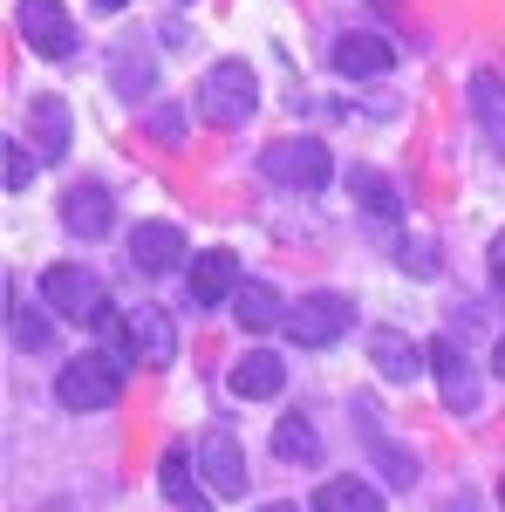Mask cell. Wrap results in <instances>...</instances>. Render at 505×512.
<instances>
[{"instance_id":"cell-29","label":"cell","mask_w":505,"mask_h":512,"mask_svg":"<svg viewBox=\"0 0 505 512\" xmlns=\"http://www.w3.org/2000/svg\"><path fill=\"white\" fill-rule=\"evenodd\" d=\"M485 260H492V287L505 294V233H492V246H485Z\"/></svg>"},{"instance_id":"cell-7","label":"cell","mask_w":505,"mask_h":512,"mask_svg":"<svg viewBox=\"0 0 505 512\" xmlns=\"http://www.w3.org/2000/svg\"><path fill=\"white\" fill-rule=\"evenodd\" d=\"M430 376H437V396H444L451 417H471V410H478V369H471V355L458 349L451 335L430 342Z\"/></svg>"},{"instance_id":"cell-32","label":"cell","mask_w":505,"mask_h":512,"mask_svg":"<svg viewBox=\"0 0 505 512\" xmlns=\"http://www.w3.org/2000/svg\"><path fill=\"white\" fill-rule=\"evenodd\" d=\"M96 7H103V14H117V7H130V0H96Z\"/></svg>"},{"instance_id":"cell-10","label":"cell","mask_w":505,"mask_h":512,"mask_svg":"<svg viewBox=\"0 0 505 512\" xmlns=\"http://www.w3.org/2000/svg\"><path fill=\"white\" fill-rule=\"evenodd\" d=\"M198 472H205V485H212L219 499H246V451H239L233 431H205V444H198Z\"/></svg>"},{"instance_id":"cell-12","label":"cell","mask_w":505,"mask_h":512,"mask_svg":"<svg viewBox=\"0 0 505 512\" xmlns=\"http://www.w3.org/2000/svg\"><path fill=\"white\" fill-rule=\"evenodd\" d=\"M355 417H362V437H369V458H376V472L389 478V485H417V451L410 444H396V437H383V424H376V410L369 403H355Z\"/></svg>"},{"instance_id":"cell-5","label":"cell","mask_w":505,"mask_h":512,"mask_svg":"<svg viewBox=\"0 0 505 512\" xmlns=\"http://www.w3.org/2000/svg\"><path fill=\"white\" fill-rule=\"evenodd\" d=\"M260 164H267V178L273 185H287V192H321L328 185V151L314 144V137H280V144H267L260 151Z\"/></svg>"},{"instance_id":"cell-1","label":"cell","mask_w":505,"mask_h":512,"mask_svg":"<svg viewBox=\"0 0 505 512\" xmlns=\"http://www.w3.org/2000/svg\"><path fill=\"white\" fill-rule=\"evenodd\" d=\"M253 103H260V82H253V69H246L239 55L212 62L205 82H198V117L219 123V130H239V123L253 117Z\"/></svg>"},{"instance_id":"cell-25","label":"cell","mask_w":505,"mask_h":512,"mask_svg":"<svg viewBox=\"0 0 505 512\" xmlns=\"http://www.w3.org/2000/svg\"><path fill=\"white\" fill-rule=\"evenodd\" d=\"M157 478H164V492H171L178 506H198V485H192V458H185V444H171V451H164Z\"/></svg>"},{"instance_id":"cell-9","label":"cell","mask_w":505,"mask_h":512,"mask_svg":"<svg viewBox=\"0 0 505 512\" xmlns=\"http://www.w3.org/2000/svg\"><path fill=\"white\" fill-rule=\"evenodd\" d=\"M41 301H48L55 315H69V321H89L103 308V280L89 274V267H48V274H41Z\"/></svg>"},{"instance_id":"cell-3","label":"cell","mask_w":505,"mask_h":512,"mask_svg":"<svg viewBox=\"0 0 505 512\" xmlns=\"http://www.w3.org/2000/svg\"><path fill=\"white\" fill-rule=\"evenodd\" d=\"M117 396H123L117 355H76V362L55 376V403H62V410H110Z\"/></svg>"},{"instance_id":"cell-19","label":"cell","mask_w":505,"mask_h":512,"mask_svg":"<svg viewBox=\"0 0 505 512\" xmlns=\"http://www.w3.org/2000/svg\"><path fill=\"white\" fill-rule=\"evenodd\" d=\"M471 117L485 123V137H492V151L505 158V82L492 69H478L471 76Z\"/></svg>"},{"instance_id":"cell-33","label":"cell","mask_w":505,"mask_h":512,"mask_svg":"<svg viewBox=\"0 0 505 512\" xmlns=\"http://www.w3.org/2000/svg\"><path fill=\"white\" fill-rule=\"evenodd\" d=\"M260 512H301V506H287V499H280V506H260Z\"/></svg>"},{"instance_id":"cell-11","label":"cell","mask_w":505,"mask_h":512,"mask_svg":"<svg viewBox=\"0 0 505 512\" xmlns=\"http://www.w3.org/2000/svg\"><path fill=\"white\" fill-rule=\"evenodd\" d=\"M185 294H192V308H219V301H233V294H239V260L226 253V246L198 253L192 274H185Z\"/></svg>"},{"instance_id":"cell-34","label":"cell","mask_w":505,"mask_h":512,"mask_svg":"<svg viewBox=\"0 0 505 512\" xmlns=\"http://www.w3.org/2000/svg\"><path fill=\"white\" fill-rule=\"evenodd\" d=\"M499 506H505V478H499Z\"/></svg>"},{"instance_id":"cell-8","label":"cell","mask_w":505,"mask_h":512,"mask_svg":"<svg viewBox=\"0 0 505 512\" xmlns=\"http://www.w3.org/2000/svg\"><path fill=\"white\" fill-rule=\"evenodd\" d=\"M369 369L383 383H417L430 376V342H410L403 328H369Z\"/></svg>"},{"instance_id":"cell-4","label":"cell","mask_w":505,"mask_h":512,"mask_svg":"<svg viewBox=\"0 0 505 512\" xmlns=\"http://www.w3.org/2000/svg\"><path fill=\"white\" fill-rule=\"evenodd\" d=\"M349 321H355V301L321 287V294H301V301L287 308V335H294L301 349H328V342L349 335Z\"/></svg>"},{"instance_id":"cell-26","label":"cell","mask_w":505,"mask_h":512,"mask_svg":"<svg viewBox=\"0 0 505 512\" xmlns=\"http://www.w3.org/2000/svg\"><path fill=\"white\" fill-rule=\"evenodd\" d=\"M35 144H21V137H7L0 144V158H7V192H28V178H35V164L41 158H28Z\"/></svg>"},{"instance_id":"cell-18","label":"cell","mask_w":505,"mask_h":512,"mask_svg":"<svg viewBox=\"0 0 505 512\" xmlns=\"http://www.w3.org/2000/svg\"><path fill=\"white\" fill-rule=\"evenodd\" d=\"M233 315H239V328H280L287 321V301H280V287H267V280H239Z\"/></svg>"},{"instance_id":"cell-13","label":"cell","mask_w":505,"mask_h":512,"mask_svg":"<svg viewBox=\"0 0 505 512\" xmlns=\"http://www.w3.org/2000/svg\"><path fill=\"white\" fill-rule=\"evenodd\" d=\"M178 260H185V233H178V226L144 219V226L130 233V267H144V274H171Z\"/></svg>"},{"instance_id":"cell-24","label":"cell","mask_w":505,"mask_h":512,"mask_svg":"<svg viewBox=\"0 0 505 512\" xmlns=\"http://www.w3.org/2000/svg\"><path fill=\"white\" fill-rule=\"evenodd\" d=\"M7 315H14V321H7V335H14V349H28V355H35V349H48V321H41L35 308H21V294H14V280H7Z\"/></svg>"},{"instance_id":"cell-31","label":"cell","mask_w":505,"mask_h":512,"mask_svg":"<svg viewBox=\"0 0 505 512\" xmlns=\"http://www.w3.org/2000/svg\"><path fill=\"white\" fill-rule=\"evenodd\" d=\"M492 369H499V376H505V335H499V349H492Z\"/></svg>"},{"instance_id":"cell-20","label":"cell","mask_w":505,"mask_h":512,"mask_svg":"<svg viewBox=\"0 0 505 512\" xmlns=\"http://www.w3.org/2000/svg\"><path fill=\"white\" fill-rule=\"evenodd\" d=\"M349 198L369 212V219H396V212H403L396 185H389L383 171H369V164H355V171H349Z\"/></svg>"},{"instance_id":"cell-22","label":"cell","mask_w":505,"mask_h":512,"mask_svg":"<svg viewBox=\"0 0 505 512\" xmlns=\"http://www.w3.org/2000/svg\"><path fill=\"white\" fill-rule=\"evenodd\" d=\"M314 512H383V499L362 485V478H328L314 492Z\"/></svg>"},{"instance_id":"cell-30","label":"cell","mask_w":505,"mask_h":512,"mask_svg":"<svg viewBox=\"0 0 505 512\" xmlns=\"http://www.w3.org/2000/svg\"><path fill=\"white\" fill-rule=\"evenodd\" d=\"M437 512H485V506H478V492H451V499H444Z\"/></svg>"},{"instance_id":"cell-28","label":"cell","mask_w":505,"mask_h":512,"mask_svg":"<svg viewBox=\"0 0 505 512\" xmlns=\"http://www.w3.org/2000/svg\"><path fill=\"white\" fill-rule=\"evenodd\" d=\"M151 137H164V144H178V137H185V117H178L171 103H164V110H151Z\"/></svg>"},{"instance_id":"cell-14","label":"cell","mask_w":505,"mask_h":512,"mask_svg":"<svg viewBox=\"0 0 505 512\" xmlns=\"http://www.w3.org/2000/svg\"><path fill=\"white\" fill-rule=\"evenodd\" d=\"M328 62H335V76H389L396 69V48L383 35H342L328 48Z\"/></svg>"},{"instance_id":"cell-23","label":"cell","mask_w":505,"mask_h":512,"mask_svg":"<svg viewBox=\"0 0 505 512\" xmlns=\"http://www.w3.org/2000/svg\"><path fill=\"white\" fill-rule=\"evenodd\" d=\"M110 82H117V96H130V103L151 96V82H157L151 55H144V48H117V55H110Z\"/></svg>"},{"instance_id":"cell-35","label":"cell","mask_w":505,"mask_h":512,"mask_svg":"<svg viewBox=\"0 0 505 512\" xmlns=\"http://www.w3.org/2000/svg\"><path fill=\"white\" fill-rule=\"evenodd\" d=\"M192 512H198V506H192Z\"/></svg>"},{"instance_id":"cell-21","label":"cell","mask_w":505,"mask_h":512,"mask_svg":"<svg viewBox=\"0 0 505 512\" xmlns=\"http://www.w3.org/2000/svg\"><path fill=\"white\" fill-rule=\"evenodd\" d=\"M273 458H287V465H314L321 458V437H314L308 417H280L273 424Z\"/></svg>"},{"instance_id":"cell-15","label":"cell","mask_w":505,"mask_h":512,"mask_svg":"<svg viewBox=\"0 0 505 512\" xmlns=\"http://www.w3.org/2000/svg\"><path fill=\"white\" fill-rule=\"evenodd\" d=\"M28 144H35L41 164H55L69 151V103H62V96H35V103H28Z\"/></svg>"},{"instance_id":"cell-6","label":"cell","mask_w":505,"mask_h":512,"mask_svg":"<svg viewBox=\"0 0 505 512\" xmlns=\"http://www.w3.org/2000/svg\"><path fill=\"white\" fill-rule=\"evenodd\" d=\"M21 41L35 48L41 62H62V55H76V21H69V7L62 0H21Z\"/></svg>"},{"instance_id":"cell-2","label":"cell","mask_w":505,"mask_h":512,"mask_svg":"<svg viewBox=\"0 0 505 512\" xmlns=\"http://www.w3.org/2000/svg\"><path fill=\"white\" fill-rule=\"evenodd\" d=\"M117 355L137 362V369H171L178 362V328H171V315L164 308H123Z\"/></svg>"},{"instance_id":"cell-27","label":"cell","mask_w":505,"mask_h":512,"mask_svg":"<svg viewBox=\"0 0 505 512\" xmlns=\"http://www.w3.org/2000/svg\"><path fill=\"white\" fill-rule=\"evenodd\" d=\"M396 267L417 274V280H430L437 274V246H430V239H403V246H396Z\"/></svg>"},{"instance_id":"cell-16","label":"cell","mask_w":505,"mask_h":512,"mask_svg":"<svg viewBox=\"0 0 505 512\" xmlns=\"http://www.w3.org/2000/svg\"><path fill=\"white\" fill-rule=\"evenodd\" d=\"M62 226H69L76 239H103L110 226H117L110 192H103V185H69V198H62Z\"/></svg>"},{"instance_id":"cell-17","label":"cell","mask_w":505,"mask_h":512,"mask_svg":"<svg viewBox=\"0 0 505 512\" xmlns=\"http://www.w3.org/2000/svg\"><path fill=\"white\" fill-rule=\"evenodd\" d=\"M280 383H287V369H280V355L273 349H253L233 362V390L246 396V403H260V396H280Z\"/></svg>"}]
</instances>
